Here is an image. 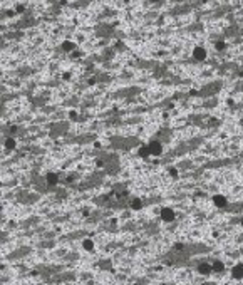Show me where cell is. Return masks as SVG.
I'll use <instances>...</instances> for the list:
<instances>
[{
    "label": "cell",
    "mask_w": 243,
    "mask_h": 285,
    "mask_svg": "<svg viewBox=\"0 0 243 285\" xmlns=\"http://www.w3.org/2000/svg\"><path fill=\"white\" fill-rule=\"evenodd\" d=\"M148 149H149V154H161V146L158 143H151Z\"/></svg>",
    "instance_id": "obj_1"
},
{
    "label": "cell",
    "mask_w": 243,
    "mask_h": 285,
    "mask_svg": "<svg viewBox=\"0 0 243 285\" xmlns=\"http://www.w3.org/2000/svg\"><path fill=\"white\" fill-rule=\"evenodd\" d=\"M195 57H196L198 60L205 59V57H206V51H205V49H200V47H198V49H195Z\"/></svg>",
    "instance_id": "obj_2"
},
{
    "label": "cell",
    "mask_w": 243,
    "mask_h": 285,
    "mask_svg": "<svg viewBox=\"0 0 243 285\" xmlns=\"http://www.w3.org/2000/svg\"><path fill=\"white\" fill-rule=\"evenodd\" d=\"M233 275H235V278H242L243 277V265H236V267H235Z\"/></svg>",
    "instance_id": "obj_3"
},
{
    "label": "cell",
    "mask_w": 243,
    "mask_h": 285,
    "mask_svg": "<svg viewBox=\"0 0 243 285\" xmlns=\"http://www.w3.org/2000/svg\"><path fill=\"white\" fill-rule=\"evenodd\" d=\"M163 218H166V220H171L173 218V213L169 210H163Z\"/></svg>",
    "instance_id": "obj_4"
},
{
    "label": "cell",
    "mask_w": 243,
    "mask_h": 285,
    "mask_svg": "<svg viewBox=\"0 0 243 285\" xmlns=\"http://www.w3.org/2000/svg\"><path fill=\"white\" fill-rule=\"evenodd\" d=\"M215 203L220 205V206H223V205H225V200H223L221 196H216V198H215Z\"/></svg>",
    "instance_id": "obj_5"
},
{
    "label": "cell",
    "mask_w": 243,
    "mask_h": 285,
    "mask_svg": "<svg viewBox=\"0 0 243 285\" xmlns=\"http://www.w3.org/2000/svg\"><path fill=\"white\" fill-rule=\"evenodd\" d=\"M210 270H211V268H210L208 265H201V267H200V272H201V273H208Z\"/></svg>",
    "instance_id": "obj_6"
},
{
    "label": "cell",
    "mask_w": 243,
    "mask_h": 285,
    "mask_svg": "<svg viewBox=\"0 0 243 285\" xmlns=\"http://www.w3.org/2000/svg\"><path fill=\"white\" fill-rule=\"evenodd\" d=\"M47 179H49V183H56V181H57L56 175H49V178H47Z\"/></svg>",
    "instance_id": "obj_7"
},
{
    "label": "cell",
    "mask_w": 243,
    "mask_h": 285,
    "mask_svg": "<svg viewBox=\"0 0 243 285\" xmlns=\"http://www.w3.org/2000/svg\"><path fill=\"white\" fill-rule=\"evenodd\" d=\"M132 206H134V208H139V206H141V201H139V200H134V201H132Z\"/></svg>",
    "instance_id": "obj_8"
},
{
    "label": "cell",
    "mask_w": 243,
    "mask_h": 285,
    "mask_svg": "<svg viewBox=\"0 0 243 285\" xmlns=\"http://www.w3.org/2000/svg\"><path fill=\"white\" fill-rule=\"evenodd\" d=\"M215 270H223V265L220 263V262H216V263H215Z\"/></svg>",
    "instance_id": "obj_9"
},
{
    "label": "cell",
    "mask_w": 243,
    "mask_h": 285,
    "mask_svg": "<svg viewBox=\"0 0 243 285\" xmlns=\"http://www.w3.org/2000/svg\"><path fill=\"white\" fill-rule=\"evenodd\" d=\"M84 247L91 250V248H92V243H91V242H84Z\"/></svg>",
    "instance_id": "obj_10"
},
{
    "label": "cell",
    "mask_w": 243,
    "mask_h": 285,
    "mask_svg": "<svg viewBox=\"0 0 243 285\" xmlns=\"http://www.w3.org/2000/svg\"><path fill=\"white\" fill-rule=\"evenodd\" d=\"M242 225H243V220H242Z\"/></svg>",
    "instance_id": "obj_11"
}]
</instances>
